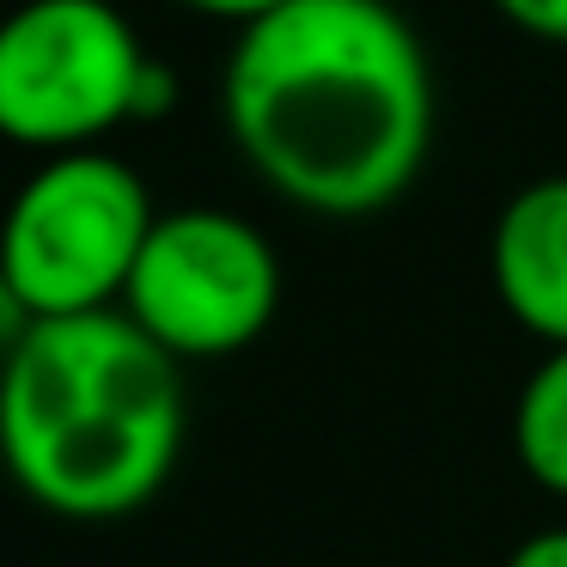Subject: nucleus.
I'll list each match as a JSON object with an SVG mask.
<instances>
[{
	"mask_svg": "<svg viewBox=\"0 0 567 567\" xmlns=\"http://www.w3.org/2000/svg\"><path fill=\"white\" fill-rule=\"evenodd\" d=\"M226 128L262 184L311 214H379L415 184L433 80L391 0H281L226 62Z\"/></svg>",
	"mask_w": 567,
	"mask_h": 567,
	"instance_id": "obj_1",
	"label": "nucleus"
},
{
	"mask_svg": "<svg viewBox=\"0 0 567 567\" xmlns=\"http://www.w3.org/2000/svg\"><path fill=\"white\" fill-rule=\"evenodd\" d=\"M184 360L116 306L38 318L7 342V464L55 518L111 525L159 501L184 452Z\"/></svg>",
	"mask_w": 567,
	"mask_h": 567,
	"instance_id": "obj_2",
	"label": "nucleus"
},
{
	"mask_svg": "<svg viewBox=\"0 0 567 567\" xmlns=\"http://www.w3.org/2000/svg\"><path fill=\"white\" fill-rule=\"evenodd\" d=\"M153 196L111 153H55L13 202L0 299L38 318H86L128 293L153 238Z\"/></svg>",
	"mask_w": 567,
	"mask_h": 567,
	"instance_id": "obj_3",
	"label": "nucleus"
},
{
	"mask_svg": "<svg viewBox=\"0 0 567 567\" xmlns=\"http://www.w3.org/2000/svg\"><path fill=\"white\" fill-rule=\"evenodd\" d=\"M281 306V262L250 220L226 208H177L128 275L123 311L172 360H226L269 330Z\"/></svg>",
	"mask_w": 567,
	"mask_h": 567,
	"instance_id": "obj_4",
	"label": "nucleus"
},
{
	"mask_svg": "<svg viewBox=\"0 0 567 567\" xmlns=\"http://www.w3.org/2000/svg\"><path fill=\"white\" fill-rule=\"evenodd\" d=\"M147 62L111 0H25L0 31V123L31 147L74 153L135 116Z\"/></svg>",
	"mask_w": 567,
	"mask_h": 567,
	"instance_id": "obj_5",
	"label": "nucleus"
},
{
	"mask_svg": "<svg viewBox=\"0 0 567 567\" xmlns=\"http://www.w3.org/2000/svg\"><path fill=\"white\" fill-rule=\"evenodd\" d=\"M488 269L506 318L543 348H567V177H537L506 202Z\"/></svg>",
	"mask_w": 567,
	"mask_h": 567,
	"instance_id": "obj_6",
	"label": "nucleus"
},
{
	"mask_svg": "<svg viewBox=\"0 0 567 567\" xmlns=\"http://www.w3.org/2000/svg\"><path fill=\"white\" fill-rule=\"evenodd\" d=\"M513 457L537 488L567 501V348H549L518 384Z\"/></svg>",
	"mask_w": 567,
	"mask_h": 567,
	"instance_id": "obj_7",
	"label": "nucleus"
},
{
	"mask_svg": "<svg viewBox=\"0 0 567 567\" xmlns=\"http://www.w3.org/2000/svg\"><path fill=\"white\" fill-rule=\"evenodd\" d=\"M506 567H567V525L530 530V537L506 555Z\"/></svg>",
	"mask_w": 567,
	"mask_h": 567,
	"instance_id": "obj_8",
	"label": "nucleus"
},
{
	"mask_svg": "<svg viewBox=\"0 0 567 567\" xmlns=\"http://www.w3.org/2000/svg\"><path fill=\"white\" fill-rule=\"evenodd\" d=\"M501 7H506V13H513L525 31L567 43V0H501Z\"/></svg>",
	"mask_w": 567,
	"mask_h": 567,
	"instance_id": "obj_9",
	"label": "nucleus"
},
{
	"mask_svg": "<svg viewBox=\"0 0 567 567\" xmlns=\"http://www.w3.org/2000/svg\"><path fill=\"white\" fill-rule=\"evenodd\" d=\"M172 99H177V74L153 55L147 62V74H141V99H135V116H165L172 111Z\"/></svg>",
	"mask_w": 567,
	"mask_h": 567,
	"instance_id": "obj_10",
	"label": "nucleus"
},
{
	"mask_svg": "<svg viewBox=\"0 0 567 567\" xmlns=\"http://www.w3.org/2000/svg\"><path fill=\"white\" fill-rule=\"evenodd\" d=\"M184 7H202V13H233V19H262L281 0H184Z\"/></svg>",
	"mask_w": 567,
	"mask_h": 567,
	"instance_id": "obj_11",
	"label": "nucleus"
}]
</instances>
